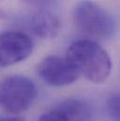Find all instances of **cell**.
I'll use <instances>...</instances> for the list:
<instances>
[{
	"label": "cell",
	"mask_w": 120,
	"mask_h": 121,
	"mask_svg": "<svg viewBox=\"0 0 120 121\" xmlns=\"http://www.w3.org/2000/svg\"><path fill=\"white\" fill-rule=\"evenodd\" d=\"M38 121H93V114L86 101L69 99L44 113Z\"/></svg>",
	"instance_id": "8992f818"
},
{
	"label": "cell",
	"mask_w": 120,
	"mask_h": 121,
	"mask_svg": "<svg viewBox=\"0 0 120 121\" xmlns=\"http://www.w3.org/2000/svg\"><path fill=\"white\" fill-rule=\"evenodd\" d=\"M39 76L53 86H65L74 83L79 72L66 57L49 56L42 59L37 69Z\"/></svg>",
	"instance_id": "5b68a950"
},
{
	"label": "cell",
	"mask_w": 120,
	"mask_h": 121,
	"mask_svg": "<svg viewBox=\"0 0 120 121\" xmlns=\"http://www.w3.org/2000/svg\"><path fill=\"white\" fill-rule=\"evenodd\" d=\"M24 1L29 5L38 7V8H42V9L51 7L56 2V0H24Z\"/></svg>",
	"instance_id": "9c48e42d"
},
{
	"label": "cell",
	"mask_w": 120,
	"mask_h": 121,
	"mask_svg": "<svg viewBox=\"0 0 120 121\" xmlns=\"http://www.w3.org/2000/svg\"><path fill=\"white\" fill-rule=\"evenodd\" d=\"M34 42L28 35L20 31H7L0 39V65L9 67L26 59L32 54Z\"/></svg>",
	"instance_id": "277c9868"
},
{
	"label": "cell",
	"mask_w": 120,
	"mask_h": 121,
	"mask_svg": "<svg viewBox=\"0 0 120 121\" xmlns=\"http://www.w3.org/2000/svg\"><path fill=\"white\" fill-rule=\"evenodd\" d=\"M30 27L35 35L41 39H54L60 31L61 24L58 18L46 10L35 13L30 21Z\"/></svg>",
	"instance_id": "52a82bcc"
},
{
	"label": "cell",
	"mask_w": 120,
	"mask_h": 121,
	"mask_svg": "<svg viewBox=\"0 0 120 121\" xmlns=\"http://www.w3.org/2000/svg\"><path fill=\"white\" fill-rule=\"evenodd\" d=\"M79 74L93 83L106 81L111 73L112 62L107 52L92 39H80L72 42L65 56Z\"/></svg>",
	"instance_id": "6da1fadb"
},
{
	"label": "cell",
	"mask_w": 120,
	"mask_h": 121,
	"mask_svg": "<svg viewBox=\"0 0 120 121\" xmlns=\"http://www.w3.org/2000/svg\"><path fill=\"white\" fill-rule=\"evenodd\" d=\"M73 20L78 30L93 39H110L116 29V24L112 15L89 0H83L76 5Z\"/></svg>",
	"instance_id": "7a4b0ae2"
},
{
	"label": "cell",
	"mask_w": 120,
	"mask_h": 121,
	"mask_svg": "<svg viewBox=\"0 0 120 121\" xmlns=\"http://www.w3.org/2000/svg\"><path fill=\"white\" fill-rule=\"evenodd\" d=\"M106 112L112 121H120V94L113 95L107 99Z\"/></svg>",
	"instance_id": "ba28073f"
},
{
	"label": "cell",
	"mask_w": 120,
	"mask_h": 121,
	"mask_svg": "<svg viewBox=\"0 0 120 121\" xmlns=\"http://www.w3.org/2000/svg\"><path fill=\"white\" fill-rule=\"evenodd\" d=\"M37 96L36 85L24 75H9L1 82L0 101L8 113L20 114L26 111Z\"/></svg>",
	"instance_id": "3957f363"
},
{
	"label": "cell",
	"mask_w": 120,
	"mask_h": 121,
	"mask_svg": "<svg viewBox=\"0 0 120 121\" xmlns=\"http://www.w3.org/2000/svg\"><path fill=\"white\" fill-rule=\"evenodd\" d=\"M1 121H25V119L20 117H4L1 119Z\"/></svg>",
	"instance_id": "30bf717a"
}]
</instances>
